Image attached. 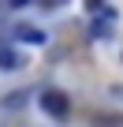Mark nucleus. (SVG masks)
<instances>
[{
	"instance_id": "obj_1",
	"label": "nucleus",
	"mask_w": 123,
	"mask_h": 127,
	"mask_svg": "<svg viewBox=\"0 0 123 127\" xmlns=\"http://www.w3.org/2000/svg\"><path fill=\"white\" fill-rule=\"evenodd\" d=\"M37 105H41L52 120H67V116H71V97H67L64 90H41Z\"/></svg>"
},
{
	"instance_id": "obj_4",
	"label": "nucleus",
	"mask_w": 123,
	"mask_h": 127,
	"mask_svg": "<svg viewBox=\"0 0 123 127\" xmlns=\"http://www.w3.org/2000/svg\"><path fill=\"white\" fill-rule=\"evenodd\" d=\"M23 105H26V90H15L4 97V108H23Z\"/></svg>"
},
{
	"instance_id": "obj_2",
	"label": "nucleus",
	"mask_w": 123,
	"mask_h": 127,
	"mask_svg": "<svg viewBox=\"0 0 123 127\" xmlns=\"http://www.w3.org/2000/svg\"><path fill=\"white\" fill-rule=\"evenodd\" d=\"M15 37H19V41H26V45H37V49L49 41V34H45L41 26H30V23H19V26H15Z\"/></svg>"
},
{
	"instance_id": "obj_6",
	"label": "nucleus",
	"mask_w": 123,
	"mask_h": 127,
	"mask_svg": "<svg viewBox=\"0 0 123 127\" xmlns=\"http://www.w3.org/2000/svg\"><path fill=\"white\" fill-rule=\"evenodd\" d=\"M4 4H11V8H26L30 0H4Z\"/></svg>"
},
{
	"instance_id": "obj_3",
	"label": "nucleus",
	"mask_w": 123,
	"mask_h": 127,
	"mask_svg": "<svg viewBox=\"0 0 123 127\" xmlns=\"http://www.w3.org/2000/svg\"><path fill=\"white\" fill-rule=\"evenodd\" d=\"M19 67H26V56L11 45H0V71H19Z\"/></svg>"
},
{
	"instance_id": "obj_5",
	"label": "nucleus",
	"mask_w": 123,
	"mask_h": 127,
	"mask_svg": "<svg viewBox=\"0 0 123 127\" xmlns=\"http://www.w3.org/2000/svg\"><path fill=\"white\" fill-rule=\"evenodd\" d=\"M86 8H90V11H101V8H104V0H86Z\"/></svg>"
}]
</instances>
